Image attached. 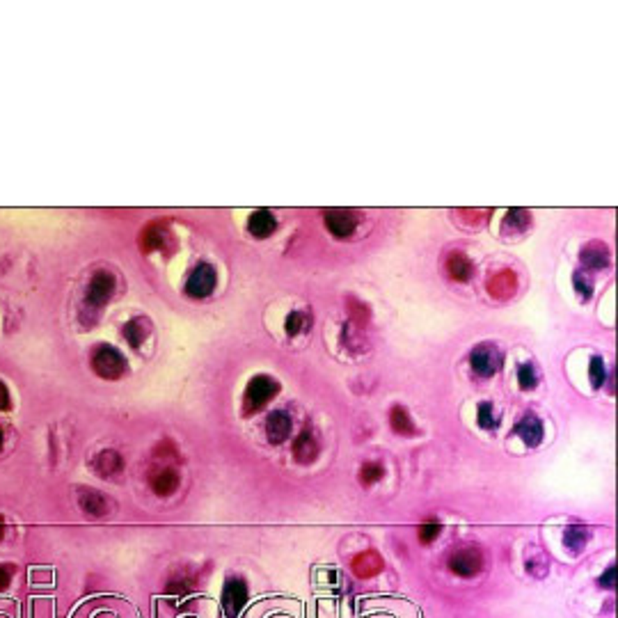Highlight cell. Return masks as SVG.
<instances>
[{
	"instance_id": "1f68e13d",
	"label": "cell",
	"mask_w": 618,
	"mask_h": 618,
	"mask_svg": "<svg viewBox=\"0 0 618 618\" xmlns=\"http://www.w3.org/2000/svg\"><path fill=\"white\" fill-rule=\"evenodd\" d=\"M304 327V314L302 311H291V314L286 316V323H284V330L288 337H295V334H300V330Z\"/></svg>"
},
{
	"instance_id": "8fae6325",
	"label": "cell",
	"mask_w": 618,
	"mask_h": 618,
	"mask_svg": "<svg viewBox=\"0 0 618 618\" xmlns=\"http://www.w3.org/2000/svg\"><path fill=\"white\" fill-rule=\"evenodd\" d=\"M325 227L337 238H348L350 234L355 231L357 220H355V216L346 209H330V211H325Z\"/></svg>"
},
{
	"instance_id": "5b68a950",
	"label": "cell",
	"mask_w": 618,
	"mask_h": 618,
	"mask_svg": "<svg viewBox=\"0 0 618 618\" xmlns=\"http://www.w3.org/2000/svg\"><path fill=\"white\" fill-rule=\"evenodd\" d=\"M247 584L243 577H229V580L225 582L222 586V609L227 618H236L241 612H243V607L247 605Z\"/></svg>"
},
{
	"instance_id": "d6986e66",
	"label": "cell",
	"mask_w": 618,
	"mask_h": 618,
	"mask_svg": "<svg viewBox=\"0 0 618 618\" xmlns=\"http://www.w3.org/2000/svg\"><path fill=\"white\" fill-rule=\"evenodd\" d=\"M275 227H277V220L268 209L254 211V213L247 218V231L252 234L254 238H268L270 234L275 231Z\"/></svg>"
},
{
	"instance_id": "ba28073f",
	"label": "cell",
	"mask_w": 618,
	"mask_h": 618,
	"mask_svg": "<svg viewBox=\"0 0 618 618\" xmlns=\"http://www.w3.org/2000/svg\"><path fill=\"white\" fill-rule=\"evenodd\" d=\"M172 245V231L165 222L147 225L140 234V247L143 252H163Z\"/></svg>"
},
{
	"instance_id": "7c38bea8",
	"label": "cell",
	"mask_w": 618,
	"mask_h": 618,
	"mask_svg": "<svg viewBox=\"0 0 618 618\" xmlns=\"http://www.w3.org/2000/svg\"><path fill=\"white\" fill-rule=\"evenodd\" d=\"M149 483H152V490L158 497H170L179 490V483H181V479H179V472L174 467L163 465V467L154 469V472H152Z\"/></svg>"
},
{
	"instance_id": "7402d4cb",
	"label": "cell",
	"mask_w": 618,
	"mask_h": 618,
	"mask_svg": "<svg viewBox=\"0 0 618 618\" xmlns=\"http://www.w3.org/2000/svg\"><path fill=\"white\" fill-rule=\"evenodd\" d=\"M147 334H149V320L138 316V318H131L127 325H124V339H127L133 348H140L147 339Z\"/></svg>"
},
{
	"instance_id": "44dd1931",
	"label": "cell",
	"mask_w": 618,
	"mask_h": 618,
	"mask_svg": "<svg viewBox=\"0 0 618 618\" xmlns=\"http://www.w3.org/2000/svg\"><path fill=\"white\" fill-rule=\"evenodd\" d=\"M389 426H392V431L398 433V435H408L410 437V435L417 433L410 412L405 410L403 405H394V408L389 410Z\"/></svg>"
},
{
	"instance_id": "9a60e30c",
	"label": "cell",
	"mask_w": 618,
	"mask_h": 618,
	"mask_svg": "<svg viewBox=\"0 0 618 618\" xmlns=\"http://www.w3.org/2000/svg\"><path fill=\"white\" fill-rule=\"evenodd\" d=\"M266 435L273 444H282L291 435V417L284 410H275L266 419Z\"/></svg>"
},
{
	"instance_id": "52a82bcc",
	"label": "cell",
	"mask_w": 618,
	"mask_h": 618,
	"mask_svg": "<svg viewBox=\"0 0 618 618\" xmlns=\"http://www.w3.org/2000/svg\"><path fill=\"white\" fill-rule=\"evenodd\" d=\"M218 282V273L213 266L209 263H200L197 268H193V273L186 279V293L190 298H206V295L213 293Z\"/></svg>"
},
{
	"instance_id": "d6a6232c",
	"label": "cell",
	"mask_w": 618,
	"mask_h": 618,
	"mask_svg": "<svg viewBox=\"0 0 618 618\" xmlns=\"http://www.w3.org/2000/svg\"><path fill=\"white\" fill-rule=\"evenodd\" d=\"M177 453H179V451L174 449V444H172V442H161L158 447H156L154 456H156V460H168V458L179 460Z\"/></svg>"
},
{
	"instance_id": "4dcf8cb0",
	"label": "cell",
	"mask_w": 618,
	"mask_h": 618,
	"mask_svg": "<svg viewBox=\"0 0 618 618\" xmlns=\"http://www.w3.org/2000/svg\"><path fill=\"white\" fill-rule=\"evenodd\" d=\"M573 286H575V291H577V295H580L582 300H591V295H593V282L586 277L584 270H575Z\"/></svg>"
},
{
	"instance_id": "74e56055",
	"label": "cell",
	"mask_w": 618,
	"mask_h": 618,
	"mask_svg": "<svg viewBox=\"0 0 618 618\" xmlns=\"http://www.w3.org/2000/svg\"><path fill=\"white\" fill-rule=\"evenodd\" d=\"M3 440H5V437H3V428H0V449H3Z\"/></svg>"
},
{
	"instance_id": "ac0fdd59",
	"label": "cell",
	"mask_w": 618,
	"mask_h": 618,
	"mask_svg": "<svg viewBox=\"0 0 618 618\" xmlns=\"http://www.w3.org/2000/svg\"><path fill=\"white\" fill-rule=\"evenodd\" d=\"M444 270L453 282H467L474 275V263L465 252H451L444 261Z\"/></svg>"
},
{
	"instance_id": "5bb4252c",
	"label": "cell",
	"mask_w": 618,
	"mask_h": 618,
	"mask_svg": "<svg viewBox=\"0 0 618 618\" xmlns=\"http://www.w3.org/2000/svg\"><path fill=\"white\" fill-rule=\"evenodd\" d=\"M92 467L101 479H113L124 469V458L120 451L115 449H104L97 453V458L92 460Z\"/></svg>"
},
{
	"instance_id": "f1b7e54d",
	"label": "cell",
	"mask_w": 618,
	"mask_h": 618,
	"mask_svg": "<svg viewBox=\"0 0 618 618\" xmlns=\"http://www.w3.org/2000/svg\"><path fill=\"white\" fill-rule=\"evenodd\" d=\"M440 534H442V522L440 520L428 518L426 522H421V527H419V541L424 543V545H431Z\"/></svg>"
},
{
	"instance_id": "e0dca14e",
	"label": "cell",
	"mask_w": 618,
	"mask_h": 618,
	"mask_svg": "<svg viewBox=\"0 0 618 618\" xmlns=\"http://www.w3.org/2000/svg\"><path fill=\"white\" fill-rule=\"evenodd\" d=\"M316 456H318V442H316L314 433H311L309 428H304V431L293 440V458L298 460L300 465H309V463H314Z\"/></svg>"
},
{
	"instance_id": "83f0119b",
	"label": "cell",
	"mask_w": 618,
	"mask_h": 618,
	"mask_svg": "<svg viewBox=\"0 0 618 618\" xmlns=\"http://www.w3.org/2000/svg\"><path fill=\"white\" fill-rule=\"evenodd\" d=\"M518 382H520V389L522 392H531V389L536 387L538 382V375H536V369L531 362H525L518 366Z\"/></svg>"
},
{
	"instance_id": "603a6c76",
	"label": "cell",
	"mask_w": 618,
	"mask_h": 618,
	"mask_svg": "<svg viewBox=\"0 0 618 618\" xmlns=\"http://www.w3.org/2000/svg\"><path fill=\"white\" fill-rule=\"evenodd\" d=\"M529 225H531V213H529L527 209H511V211H508V213L504 216L502 229H504V231L522 234Z\"/></svg>"
},
{
	"instance_id": "4fadbf2b",
	"label": "cell",
	"mask_w": 618,
	"mask_h": 618,
	"mask_svg": "<svg viewBox=\"0 0 618 618\" xmlns=\"http://www.w3.org/2000/svg\"><path fill=\"white\" fill-rule=\"evenodd\" d=\"M515 291H518V277H515L513 270H499L488 279V293L495 300H508L513 298Z\"/></svg>"
},
{
	"instance_id": "8d00e7d4",
	"label": "cell",
	"mask_w": 618,
	"mask_h": 618,
	"mask_svg": "<svg viewBox=\"0 0 618 618\" xmlns=\"http://www.w3.org/2000/svg\"><path fill=\"white\" fill-rule=\"evenodd\" d=\"M3 536H5V520L0 518V541H3Z\"/></svg>"
},
{
	"instance_id": "ffe728a7",
	"label": "cell",
	"mask_w": 618,
	"mask_h": 618,
	"mask_svg": "<svg viewBox=\"0 0 618 618\" xmlns=\"http://www.w3.org/2000/svg\"><path fill=\"white\" fill-rule=\"evenodd\" d=\"M580 259L589 270H602L609 266V247L600 241H593V243L584 245Z\"/></svg>"
},
{
	"instance_id": "4316f807",
	"label": "cell",
	"mask_w": 618,
	"mask_h": 618,
	"mask_svg": "<svg viewBox=\"0 0 618 618\" xmlns=\"http://www.w3.org/2000/svg\"><path fill=\"white\" fill-rule=\"evenodd\" d=\"M382 476H385V467L380 463H364L359 467V483H362V486H373Z\"/></svg>"
},
{
	"instance_id": "30bf717a",
	"label": "cell",
	"mask_w": 618,
	"mask_h": 618,
	"mask_svg": "<svg viewBox=\"0 0 618 618\" xmlns=\"http://www.w3.org/2000/svg\"><path fill=\"white\" fill-rule=\"evenodd\" d=\"M350 568H353L355 577H359V580H371V577L382 573V568H385V561H382V557H380L378 552L366 550V552L355 554L353 561H350Z\"/></svg>"
},
{
	"instance_id": "8992f818",
	"label": "cell",
	"mask_w": 618,
	"mask_h": 618,
	"mask_svg": "<svg viewBox=\"0 0 618 618\" xmlns=\"http://www.w3.org/2000/svg\"><path fill=\"white\" fill-rule=\"evenodd\" d=\"M115 293V277L108 270H99L97 275H92L88 284V293H85V307L88 309H101L104 304L113 298Z\"/></svg>"
},
{
	"instance_id": "f546056e",
	"label": "cell",
	"mask_w": 618,
	"mask_h": 618,
	"mask_svg": "<svg viewBox=\"0 0 618 618\" xmlns=\"http://www.w3.org/2000/svg\"><path fill=\"white\" fill-rule=\"evenodd\" d=\"M589 375H591V385L596 387V389L605 385L607 369H605V359H602L600 355L591 357V364H589Z\"/></svg>"
},
{
	"instance_id": "277c9868",
	"label": "cell",
	"mask_w": 618,
	"mask_h": 618,
	"mask_svg": "<svg viewBox=\"0 0 618 618\" xmlns=\"http://www.w3.org/2000/svg\"><path fill=\"white\" fill-rule=\"evenodd\" d=\"M449 570L458 577H476L483 570V554L479 547H463L449 557Z\"/></svg>"
},
{
	"instance_id": "3957f363",
	"label": "cell",
	"mask_w": 618,
	"mask_h": 618,
	"mask_svg": "<svg viewBox=\"0 0 618 618\" xmlns=\"http://www.w3.org/2000/svg\"><path fill=\"white\" fill-rule=\"evenodd\" d=\"M469 366L481 378H490L502 369V350L495 343H481L469 353Z\"/></svg>"
},
{
	"instance_id": "e575fe53",
	"label": "cell",
	"mask_w": 618,
	"mask_h": 618,
	"mask_svg": "<svg viewBox=\"0 0 618 618\" xmlns=\"http://www.w3.org/2000/svg\"><path fill=\"white\" fill-rule=\"evenodd\" d=\"M12 575H14V568L12 566H0V591H5L7 586H10Z\"/></svg>"
},
{
	"instance_id": "484cf974",
	"label": "cell",
	"mask_w": 618,
	"mask_h": 618,
	"mask_svg": "<svg viewBox=\"0 0 618 618\" xmlns=\"http://www.w3.org/2000/svg\"><path fill=\"white\" fill-rule=\"evenodd\" d=\"M348 314H350V320H353L357 327H364L366 323H369L371 311H369V304H364V302H359L355 298H350L348 300Z\"/></svg>"
},
{
	"instance_id": "6da1fadb",
	"label": "cell",
	"mask_w": 618,
	"mask_h": 618,
	"mask_svg": "<svg viewBox=\"0 0 618 618\" xmlns=\"http://www.w3.org/2000/svg\"><path fill=\"white\" fill-rule=\"evenodd\" d=\"M277 392H279V382L275 378H270V375H254L245 387V396H243L245 412L250 414V412L261 410L270 398H275Z\"/></svg>"
},
{
	"instance_id": "d4e9b609",
	"label": "cell",
	"mask_w": 618,
	"mask_h": 618,
	"mask_svg": "<svg viewBox=\"0 0 618 618\" xmlns=\"http://www.w3.org/2000/svg\"><path fill=\"white\" fill-rule=\"evenodd\" d=\"M476 424H479L483 431H495L499 426V417H497L495 408H492V403L479 405V410H476Z\"/></svg>"
},
{
	"instance_id": "d590c367",
	"label": "cell",
	"mask_w": 618,
	"mask_h": 618,
	"mask_svg": "<svg viewBox=\"0 0 618 618\" xmlns=\"http://www.w3.org/2000/svg\"><path fill=\"white\" fill-rule=\"evenodd\" d=\"M12 405V398H10V392H7V387L0 382V410H7Z\"/></svg>"
},
{
	"instance_id": "7a4b0ae2",
	"label": "cell",
	"mask_w": 618,
	"mask_h": 618,
	"mask_svg": "<svg viewBox=\"0 0 618 618\" xmlns=\"http://www.w3.org/2000/svg\"><path fill=\"white\" fill-rule=\"evenodd\" d=\"M92 369L106 380H117L127 373V359L113 346H99L92 355Z\"/></svg>"
},
{
	"instance_id": "cb8c5ba5",
	"label": "cell",
	"mask_w": 618,
	"mask_h": 618,
	"mask_svg": "<svg viewBox=\"0 0 618 618\" xmlns=\"http://www.w3.org/2000/svg\"><path fill=\"white\" fill-rule=\"evenodd\" d=\"M589 538H591V531L584 525H570L566 531H563V543H566L568 550H573V552H580L582 547L589 543Z\"/></svg>"
},
{
	"instance_id": "2e32d148",
	"label": "cell",
	"mask_w": 618,
	"mask_h": 618,
	"mask_svg": "<svg viewBox=\"0 0 618 618\" xmlns=\"http://www.w3.org/2000/svg\"><path fill=\"white\" fill-rule=\"evenodd\" d=\"M515 435L520 437L522 442L527 444V447H538V444L543 442V421L536 417V414L527 412L525 417L520 419V424L515 426Z\"/></svg>"
},
{
	"instance_id": "9c48e42d",
	"label": "cell",
	"mask_w": 618,
	"mask_h": 618,
	"mask_svg": "<svg viewBox=\"0 0 618 618\" xmlns=\"http://www.w3.org/2000/svg\"><path fill=\"white\" fill-rule=\"evenodd\" d=\"M78 506H81L83 513L90 515V518H104V515H108V511H111V499L99 490L81 488L78 490Z\"/></svg>"
},
{
	"instance_id": "836d02e7",
	"label": "cell",
	"mask_w": 618,
	"mask_h": 618,
	"mask_svg": "<svg viewBox=\"0 0 618 618\" xmlns=\"http://www.w3.org/2000/svg\"><path fill=\"white\" fill-rule=\"evenodd\" d=\"M600 589H616V566H609L598 580Z\"/></svg>"
}]
</instances>
